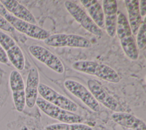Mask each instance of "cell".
<instances>
[{"mask_svg":"<svg viewBox=\"0 0 146 130\" xmlns=\"http://www.w3.org/2000/svg\"><path fill=\"white\" fill-rule=\"evenodd\" d=\"M127 130H132V129H128Z\"/></svg>","mask_w":146,"mask_h":130,"instance_id":"4316f807","label":"cell"},{"mask_svg":"<svg viewBox=\"0 0 146 130\" xmlns=\"http://www.w3.org/2000/svg\"><path fill=\"white\" fill-rule=\"evenodd\" d=\"M29 50L34 57L54 72L59 74L64 73V67L62 62L48 49L40 45H32L29 46Z\"/></svg>","mask_w":146,"mask_h":130,"instance_id":"9c48e42d","label":"cell"},{"mask_svg":"<svg viewBox=\"0 0 146 130\" xmlns=\"http://www.w3.org/2000/svg\"><path fill=\"white\" fill-rule=\"evenodd\" d=\"M16 44V42L11 37L4 32L0 31V45L5 52Z\"/></svg>","mask_w":146,"mask_h":130,"instance_id":"44dd1931","label":"cell"},{"mask_svg":"<svg viewBox=\"0 0 146 130\" xmlns=\"http://www.w3.org/2000/svg\"><path fill=\"white\" fill-rule=\"evenodd\" d=\"M112 120L117 124L132 130H146L145 122L135 116L124 112H115L111 115Z\"/></svg>","mask_w":146,"mask_h":130,"instance_id":"9a60e30c","label":"cell"},{"mask_svg":"<svg viewBox=\"0 0 146 130\" xmlns=\"http://www.w3.org/2000/svg\"><path fill=\"white\" fill-rule=\"evenodd\" d=\"M128 15V23L133 35H136L143 22L139 11V1L137 0L124 1Z\"/></svg>","mask_w":146,"mask_h":130,"instance_id":"2e32d148","label":"cell"},{"mask_svg":"<svg viewBox=\"0 0 146 130\" xmlns=\"http://www.w3.org/2000/svg\"><path fill=\"white\" fill-rule=\"evenodd\" d=\"M116 33L120 40L121 46L125 55L132 60H137L139 57V52L136 41L128 19L121 12L117 14Z\"/></svg>","mask_w":146,"mask_h":130,"instance_id":"7a4b0ae2","label":"cell"},{"mask_svg":"<svg viewBox=\"0 0 146 130\" xmlns=\"http://www.w3.org/2000/svg\"><path fill=\"white\" fill-rule=\"evenodd\" d=\"M21 130H30V129H29V128L27 126L23 125V126H22V127L21 128Z\"/></svg>","mask_w":146,"mask_h":130,"instance_id":"484cf974","label":"cell"},{"mask_svg":"<svg viewBox=\"0 0 146 130\" xmlns=\"http://www.w3.org/2000/svg\"><path fill=\"white\" fill-rule=\"evenodd\" d=\"M9 61L5 50L0 45V63L7 64Z\"/></svg>","mask_w":146,"mask_h":130,"instance_id":"603a6c76","label":"cell"},{"mask_svg":"<svg viewBox=\"0 0 146 130\" xmlns=\"http://www.w3.org/2000/svg\"><path fill=\"white\" fill-rule=\"evenodd\" d=\"M39 84V74L35 67H32L29 71L25 87L26 105L32 108L36 104L38 96V85Z\"/></svg>","mask_w":146,"mask_h":130,"instance_id":"7c38bea8","label":"cell"},{"mask_svg":"<svg viewBox=\"0 0 146 130\" xmlns=\"http://www.w3.org/2000/svg\"><path fill=\"white\" fill-rule=\"evenodd\" d=\"M1 2L6 10L15 17L36 25V20L33 14L23 5L15 0H1Z\"/></svg>","mask_w":146,"mask_h":130,"instance_id":"5bb4252c","label":"cell"},{"mask_svg":"<svg viewBox=\"0 0 146 130\" xmlns=\"http://www.w3.org/2000/svg\"><path fill=\"white\" fill-rule=\"evenodd\" d=\"M64 6L73 18L86 30L99 38L103 36V32L92 21L87 13L76 3L70 1L64 2Z\"/></svg>","mask_w":146,"mask_h":130,"instance_id":"8992f818","label":"cell"},{"mask_svg":"<svg viewBox=\"0 0 146 130\" xmlns=\"http://www.w3.org/2000/svg\"><path fill=\"white\" fill-rule=\"evenodd\" d=\"M35 104L44 114L62 123H82L83 121L81 116L55 106L42 97H38Z\"/></svg>","mask_w":146,"mask_h":130,"instance_id":"3957f363","label":"cell"},{"mask_svg":"<svg viewBox=\"0 0 146 130\" xmlns=\"http://www.w3.org/2000/svg\"><path fill=\"white\" fill-rule=\"evenodd\" d=\"M139 11L141 17H145L146 14V2L145 1H140Z\"/></svg>","mask_w":146,"mask_h":130,"instance_id":"cb8c5ba5","label":"cell"},{"mask_svg":"<svg viewBox=\"0 0 146 130\" xmlns=\"http://www.w3.org/2000/svg\"><path fill=\"white\" fill-rule=\"evenodd\" d=\"M103 10L104 15V27L108 35L111 37L116 34L117 5L115 0H103Z\"/></svg>","mask_w":146,"mask_h":130,"instance_id":"4fadbf2b","label":"cell"},{"mask_svg":"<svg viewBox=\"0 0 146 130\" xmlns=\"http://www.w3.org/2000/svg\"><path fill=\"white\" fill-rule=\"evenodd\" d=\"M9 13V11L6 10L5 6L0 1V15L3 17H5L7 14Z\"/></svg>","mask_w":146,"mask_h":130,"instance_id":"d4e9b609","label":"cell"},{"mask_svg":"<svg viewBox=\"0 0 146 130\" xmlns=\"http://www.w3.org/2000/svg\"><path fill=\"white\" fill-rule=\"evenodd\" d=\"M4 18L10 23L15 30L25 34L31 38L44 41L50 36L48 31L37 25L32 24L19 19L9 13Z\"/></svg>","mask_w":146,"mask_h":130,"instance_id":"ba28073f","label":"cell"},{"mask_svg":"<svg viewBox=\"0 0 146 130\" xmlns=\"http://www.w3.org/2000/svg\"><path fill=\"white\" fill-rule=\"evenodd\" d=\"M0 29L7 32H13L15 29L10 23L2 16L0 15Z\"/></svg>","mask_w":146,"mask_h":130,"instance_id":"7402d4cb","label":"cell"},{"mask_svg":"<svg viewBox=\"0 0 146 130\" xmlns=\"http://www.w3.org/2000/svg\"><path fill=\"white\" fill-rule=\"evenodd\" d=\"M87 86L89 90L98 103H100L106 108L116 112H124V108L120 104L105 90L98 80H88Z\"/></svg>","mask_w":146,"mask_h":130,"instance_id":"52a82bcc","label":"cell"},{"mask_svg":"<svg viewBox=\"0 0 146 130\" xmlns=\"http://www.w3.org/2000/svg\"><path fill=\"white\" fill-rule=\"evenodd\" d=\"M72 68L78 72L95 76L111 83H118L120 78L117 73L109 66L92 61H78L72 64Z\"/></svg>","mask_w":146,"mask_h":130,"instance_id":"6da1fadb","label":"cell"},{"mask_svg":"<svg viewBox=\"0 0 146 130\" xmlns=\"http://www.w3.org/2000/svg\"><path fill=\"white\" fill-rule=\"evenodd\" d=\"M44 130H93L92 128L82 123H56L48 125Z\"/></svg>","mask_w":146,"mask_h":130,"instance_id":"d6986e66","label":"cell"},{"mask_svg":"<svg viewBox=\"0 0 146 130\" xmlns=\"http://www.w3.org/2000/svg\"><path fill=\"white\" fill-rule=\"evenodd\" d=\"M80 2L94 23L100 29L104 28V15L100 4L95 0H81Z\"/></svg>","mask_w":146,"mask_h":130,"instance_id":"e0dca14e","label":"cell"},{"mask_svg":"<svg viewBox=\"0 0 146 130\" xmlns=\"http://www.w3.org/2000/svg\"><path fill=\"white\" fill-rule=\"evenodd\" d=\"M38 90L42 99L55 106L74 113L78 109L76 104L44 84L39 83Z\"/></svg>","mask_w":146,"mask_h":130,"instance_id":"5b68a950","label":"cell"},{"mask_svg":"<svg viewBox=\"0 0 146 130\" xmlns=\"http://www.w3.org/2000/svg\"><path fill=\"white\" fill-rule=\"evenodd\" d=\"M64 86L71 93L79 99L94 112H98L100 111L99 103L83 85L74 80H67L64 82Z\"/></svg>","mask_w":146,"mask_h":130,"instance_id":"30bf717a","label":"cell"},{"mask_svg":"<svg viewBox=\"0 0 146 130\" xmlns=\"http://www.w3.org/2000/svg\"><path fill=\"white\" fill-rule=\"evenodd\" d=\"M9 61L18 70L24 69L25 59L23 52L19 46L16 44L6 51Z\"/></svg>","mask_w":146,"mask_h":130,"instance_id":"ac0fdd59","label":"cell"},{"mask_svg":"<svg viewBox=\"0 0 146 130\" xmlns=\"http://www.w3.org/2000/svg\"><path fill=\"white\" fill-rule=\"evenodd\" d=\"M136 35L137 38L136 44L137 48L139 49H143L145 48L146 45V24L145 19L143 21Z\"/></svg>","mask_w":146,"mask_h":130,"instance_id":"ffe728a7","label":"cell"},{"mask_svg":"<svg viewBox=\"0 0 146 130\" xmlns=\"http://www.w3.org/2000/svg\"><path fill=\"white\" fill-rule=\"evenodd\" d=\"M9 82L15 107L18 112H22L26 105L25 86L22 76L18 70H14L10 73Z\"/></svg>","mask_w":146,"mask_h":130,"instance_id":"8fae6325","label":"cell"},{"mask_svg":"<svg viewBox=\"0 0 146 130\" xmlns=\"http://www.w3.org/2000/svg\"><path fill=\"white\" fill-rule=\"evenodd\" d=\"M48 46L55 48L72 47L89 48L91 47V42L86 37L74 34H55L50 35L44 40Z\"/></svg>","mask_w":146,"mask_h":130,"instance_id":"277c9868","label":"cell"}]
</instances>
